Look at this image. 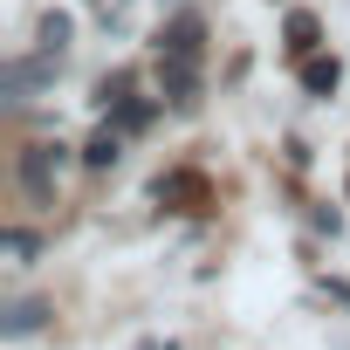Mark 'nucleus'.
I'll return each instance as SVG.
<instances>
[{"label": "nucleus", "mask_w": 350, "mask_h": 350, "mask_svg": "<svg viewBox=\"0 0 350 350\" xmlns=\"http://www.w3.org/2000/svg\"><path fill=\"white\" fill-rule=\"evenodd\" d=\"M90 8H103V14H110V0H90Z\"/></svg>", "instance_id": "obj_11"}, {"label": "nucleus", "mask_w": 350, "mask_h": 350, "mask_svg": "<svg viewBox=\"0 0 350 350\" xmlns=\"http://www.w3.org/2000/svg\"><path fill=\"white\" fill-rule=\"evenodd\" d=\"M117 151H124V144H117V131H96V137L83 144V165H90V172H103V165H117Z\"/></svg>", "instance_id": "obj_8"}, {"label": "nucleus", "mask_w": 350, "mask_h": 350, "mask_svg": "<svg viewBox=\"0 0 350 350\" xmlns=\"http://www.w3.org/2000/svg\"><path fill=\"white\" fill-rule=\"evenodd\" d=\"M158 83H165V96H172V103H193V90H200V69H193V55H165Z\"/></svg>", "instance_id": "obj_4"}, {"label": "nucleus", "mask_w": 350, "mask_h": 350, "mask_svg": "<svg viewBox=\"0 0 350 350\" xmlns=\"http://www.w3.org/2000/svg\"><path fill=\"white\" fill-rule=\"evenodd\" d=\"M62 42H69V21H62V14H49V21H42V49H49V55H62Z\"/></svg>", "instance_id": "obj_10"}, {"label": "nucleus", "mask_w": 350, "mask_h": 350, "mask_svg": "<svg viewBox=\"0 0 350 350\" xmlns=\"http://www.w3.org/2000/svg\"><path fill=\"white\" fill-rule=\"evenodd\" d=\"M295 76H302V90H309V96H336L343 62H336V55H302V62H295Z\"/></svg>", "instance_id": "obj_3"}, {"label": "nucleus", "mask_w": 350, "mask_h": 350, "mask_svg": "<svg viewBox=\"0 0 350 350\" xmlns=\"http://www.w3.org/2000/svg\"><path fill=\"white\" fill-rule=\"evenodd\" d=\"M158 200H165V206H172V200H186V213H193V206L206 200V186L193 179V172H179V179H158Z\"/></svg>", "instance_id": "obj_7"}, {"label": "nucleus", "mask_w": 350, "mask_h": 350, "mask_svg": "<svg viewBox=\"0 0 350 350\" xmlns=\"http://www.w3.org/2000/svg\"><path fill=\"white\" fill-rule=\"evenodd\" d=\"M0 247H8V261H14V268H21V261H35V234H21V227L0 234Z\"/></svg>", "instance_id": "obj_9"}, {"label": "nucleus", "mask_w": 350, "mask_h": 350, "mask_svg": "<svg viewBox=\"0 0 350 350\" xmlns=\"http://www.w3.org/2000/svg\"><path fill=\"white\" fill-rule=\"evenodd\" d=\"M282 42H288V55H295V62H302V55H316V49H323V28H316V14H288Z\"/></svg>", "instance_id": "obj_5"}, {"label": "nucleus", "mask_w": 350, "mask_h": 350, "mask_svg": "<svg viewBox=\"0 0 350 350\" xmlns=\"http://www.w3.org/2000/svg\"><path fill=\"white\" fill-rule=\"evenodd\" d=\"M49 323V302H14L8 316H0V329H8V336H28V329H42Z\"/></svg>", "instance_id": "obj_6"}, {"label": "nucleus", "mask_w": 350, "mask_h": 350, "mask_svg": "<svg viewBox=\"0 0 350 350\" xmlns=\"http://www.w3.org/2000/svg\"><path fill=\"white\" fill-rule=\"evenodd\" d=\"M55 172H62V144H28V151H21V186H28L35 200L55 193Z\"/></svg>", "instance_id": "obj_1"}, {"label": "nucleus", "mask_w": 350, "mask_h": 350, "mask_svg": "<svg viewBox=\"0 0 350 350\" xmlns=\"http://www.w3.org/2000/svg\"><path fill=\"white\" fill-rule=\"evenodd\" d=\"M200 42H206V21H200V14H179V21L158 35V55H193V62H200Z\"/></svg>", "instance_id": "obj_2"}]
</instances>
